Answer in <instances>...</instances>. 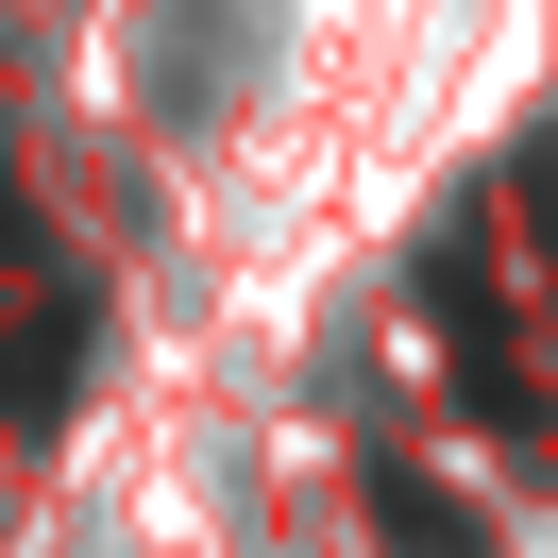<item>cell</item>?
Segmentation results:
<instances>
[{
  "label": "cell",
  "instance_id": "cell-1",
  "mask_svg": "<svg viewBox=\"0 0 558 558\" xmlns=\"http://www.w3.org/2000/svg\"><path fill=\"white\" fill-rule=\"evenodd\" d=\"M373 524H389V558H490V542H474V524H457L423 474H373Z\"/></svg>",
  "mask_w": 558,
  "mask_h": 558
}]
</instances>
